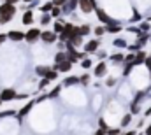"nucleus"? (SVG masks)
Returning a JSON list of instances; mask_svg holds the SVG:
<instances>
[{
  "label": "nucleus",
  "instance_id": "a19ab883",
  "mask_svg": "<svg viewBox=\"0 0 151 135\" xmlns=\"http://www.w3.org/2000/svg\"><path fill=\"white\" fill-rule=\"evenodd\" d=\"M12 18H14V16H11V14L0 16V27H2V25H5V23H9V21H12Z\"/></svg>",
  "mask_w": 151,
  "mask_h": 135
},
{
  "label": "nucleus",
  "instance_id": "cd10ccee",
  "mask_svg": "<svg viewBox=\"0 0 151 135\" xmlns=\"http://www.w3.org/2000/svg\"><path fill=\"white\" fill-rule=\"evenodd\" d=\"M79 65H81V68H83V70H86V68H93V60L86 56L84 60H81V62H79Z\"/></svg>",
  "mask_w": 151,
  "mask_h": 135
},
{
  "label": "nucleus",
  "instance_id": "9b49d317",
  "mask_svg": "<svg viewBox=\"0 0 151 135\" xmlns=\"http://www.w3.org/2000/svg\"><path fill=\"white\" fill-rule=\"evenodd\" d=\"M72 62H69V60H65V62H62V63H58V65H53V68L56 70V72H62V74H69L70 70H72Z\"/></svg>",
  "mask_w": 151,
  "mask_h": 135
},
{
  "label": "nucleus",
  "instance_id": "f03ea898",
  "mask_svg": "<svg viewBox=\"0 0 151 135\" xmlns=\"http://www.w3.org/2000/svg\"><path fill=\"white\" fill-rule=\"evenodd\" d=\"M100 44H102V40L95 37V39H91V40H86V42L83 44V51H84L86 55H93V53H97V51H99Z\"/></svg>",
  "mask_w": 151,
  "mask_h": 135
},
{
  "label": "nucleus",
  "instance_id": "a211bd4d",
  "mask_svg": "<svg viewBox=\"0 0 151 135\" xmlns=\"http://www.w3.org/2000/svg\"><path fill=\"white\" fill-rule=\"evenodd\" d=\"M51 21H53V18L49 12H40V18H39L40 27H47V25H51Z\"/></svg>",
  "mask_w": 151,
  "mask_h": 135
},
{
  "label": "nucleus",
  "instance_id": "6e6d98bb",
  "mask_svg": "<svg viewBox=\"0 0 151 135\" xmlns=\"http://www.w3.org/2000/svg\"><path fill=\"white\" fill-rule=\"evenodd\" d=\"M21 2H25V4H30V2H34V0H21Z\"/></svg>",
  "mask_w": 151,
  "mask_h": 135
},
{
  "label": "nucleus",
  "instance_id": "f257e3e1",
  "mask_svg": "<svg viewBox=\"0 0 151 135\" xmlns=\"http://www.w3.org/2000/svg\"><path fill=\"white\" fill-rule=\"evenodd\" d=\"M93 12H95L97 19L100 21V25H116V23H118V21H116V19H113V18H111V16H109L104 9H102V7H97Z\"/></svg>",
  "mask_w": 151,
  "mask_h": 135
},
{
  "label": "nucleus",
  "instance_id": "5fc2aeb1",
  "mask_svg": "<svg viewBox=\"0 0 151 135\" xmlns=\"http://www.w3.org/2000/svg\"><path fill=\"white\" fill-rule=\"evenodd\" d=\"M146 135H151V123L146 126Z\"/></svg>",
  "mask_w": 151,
  "mask_h": 135
},
{
  "label": "nucleus",
  "instance_id": "58836bf2",
  "mask_svg": "<svg viewBox=\"0 0 151 135\" xmlns=\"http://www.w3.org/2000/svg\"><path fill=\"white\" fill-rule=\"evenodd\" d=\"M9 116H16V111H14V109H9V111H0V118H9Z\"/></svg>",
  "mask_w": 151,
  "mask_h": 135
},
{
  "label": "nucleus",
  "instance_id": "c756f323",
  "mask_svg": "<svg viewBox=\"0 0 151 135\" xmlns=\"http://www.w3.org/2000/svg\"><path fill=\"white\" fill-rule=\"evenodd\" d=\"M91 34L95 35V37H97V39H100V37H102V35H106V27H104V25H100V27H95V28H93V32H91Z\"/></svg>",
  "mask_w": 151,
  "mask_h": 135
},
{
  "label": "nucleus",
  "instance_id": "7c9ffc66",
  "mask_svg": "<svg viewBox=\"0 0 151 135\" xmlns=\"http://www.w3.org/2000/svg\"><path fill=\"white\" fill-rule=\"evenodd\" d=\"M139 30H141L142 34H150V30H151L150 21H141V23H139Z\"/></svg>",
  "mask_w": 151,
  "mask_h": 135
},
{
  "label": "nucleus",
  "instance_id": "0eeeda50",
  "mask_svg": "<svg viewBox=\"0 0 151 135\" xmlns=\"http://www.w3.org/2000/svg\"><path fill=\"white\" fill-rule=\"evenodd\" d=\"M16 95H18V91L14 88H4L0 91V100H2V103L4 102H12L16 100Z\"/></svg>",
  "mask_w": 151,
  "mask_h": 135
},
{
  "label": "nucleus",
  "instance_id": "c9c22d12",
  "mask_svg": "<svg viewBox=\"0 0 151 135\" xmlns=\"http://www.w3.org/2000/svg\"><path fill=\"white\" fill-rule=\"evenodd\" d=\"M46 79H49L51 83H53V81H56V79H58V72L51 67V70H49V72H47V75H46Z\"/></svg>",
  "mask_w": 151,
  "mask_h": 135
},
{
  "label": "nucleus",
  "instance_id": "79ce46f5",
  "mask_svg": "<svg viewBox=\"0 0 151 135\" xmlns=\"http://www.w3.org/2000/svg\"><path fill=\"white\" fill-rule=\"evenodd\" d=\"M119 134H121V128H111V126H109V128L106 130V135H119Z\"/></svg>",
  "mask_w": 151,
  "mask_h": 135
},
{
  "label": "nucleus",
  "instance_id": "bb28decb",
  "mask_svg": "<svg viewBox=\"0 0 151 135\" xmlns=\"http://www.w3.org/2000/svg\"><path fill=\"white\" fill-rule=\"evenodd\" d=\"M90 81H91V75H90L88 72H83V74L79 75V84H83V86H88V84H90Z\"/></svg>",
  "mask_w": 151,
  "mask_h": 135
},
{
  "label": "nucleus",
  "instance_id": "6e6552de",
  "mask_svg": "<svg viewBox=\"0 0 151 135\" xmlns=\"http://www.w3.org/2000/svg\"><path fill=\"white\" fill-rule=\"evenodd\" d=\"M106 75H107V63L106 62H99L93 67V77L100 79V77H106Z\"/></svg>",
  "mask_w": 151,
  "mask_h": 135
},
{
  "label": "nucleus",
  "instance_id": "aec40b11",
  "mask_svg": "<svg viewBox=\"0 0 151 135\" xmlns=\"http://www.w3.org/2000/svg\"><path fill=\"white\" fill-rule=\"evenodd\" d=\"M148 95H150V91H148V90H141V91H137V93H135V97H134V100H132V103H141V102L144 100Z\"/></svg>",
  "mask_w": 151,
  "mask_h": 135
},
{
  "label": "nucleus",
  "instance_id": "393cba45",
  "mask_svg": "<svg viewBox=\"0 0 151 135\" xmlns=\"http://www.w3.org/2000/svg\"><path fill=\"white\" fill-rule=\"evenodd\" d=\"M49 70H51V67H47V65H37L35 67V74H37L39 77H46Z\"/></svg>",
  "mask_w": 151,
  "mask_h": 135
},
{
  "label": "nucleus",
  "instance_id": "ddd939ff",
  "mask_svg": "<svg viewBox=\"0 0 151 135\" xmlns=\"http://www.w3.org/2000/svg\"><path fill=\"white\" fill-rule=\"evenodd\" d=\"M146 56H148V53H146L144 49H139V51H135V56H134V65H144V62H146Z\"/></svg>",
  "mask_w": 151,
  "mask_h": 135
},
{
  "label": "nucleus",
  "instance_id": "49530a36",
  "mask_svg": "<svg viewBox=\"0 0 151 135\" xmlns=\"http://www.w3.org/2000/svg\"><path fill=\"white\" fill-rule=\"evenodd\" d=\"M144 65H146V68L151 72V55H148V56H146V62H144Z\"/></svg>",
  "mask_w": 151,
  "mask_h": 135
},
{
  "label": "nucleus",
  "instance_id": "423d86ee",
  "mask_svg": "<svg viewBox=\"0 0 151 135\" xmlns=\"http://www.w3.org/2000/svg\"><path fill=\"white\" fill-rule=\"evenodd\" d=\"M40 40L44 44H56L58 42V34H55L53 30H42L40 32Z\"/></svg>",
  "mask_w": 151,
  "mask_h": 135
},
{
  "label": "nucleus",
  "instance_id": "473e14b6",
  "mask_svg": "<svg viewBox=\"0 0 151 135\" xmlns=\"http://www.w3.org/2000/svg\"><path fill=\"white\" fill-rule=\"evenodd\" d=\"M49 84H51V81H49V79H46V77H40V81H39V91H42V90H46V88H47V86H49Z\"/></svg>",
  "mask_w": 151,
  "mask_h": 135
},
{
  "label": "nucleus",
  "instance_id": "5701e85b",
  "mask_svg": "<svg viewBox=\"0 0 151 135\" xmlns=\"http://www.w3.org/2000/svg\"><path fill=\"white\" fill-rule=\"evenodd\" d=\"M132 114L130 112H127L123 118H121V121H119V128H127V126H130V123H132Z\"/></svg>",
  "mask_w": 151,
  "mask_h": 135
},
{
  "label": "nucleus",
  "instance_id": "a878e982",
  "mask_svg": "<svg viewBox=\"0 0 151 135\" xmlns=\"http://www.w3.org/2000/svg\"><path fill=\"white\" fill-rule=\"evenodd\" d=\"M65 60H69L67 51H58V53L55 55V65H58V63H62V62H65Z\"/></svg>",
  "mask_w": 151,
  "mask_h": 135
},
{
  "label": "nucleus",
  "instance_id": "2f4dec72",
  "mask_svg": "<svg viewBox=\"0 0 151 135\" xmlns=\"http://www.w3.org/2000/svg\"><path fill=\"white\" fill-rule=\"evenodd\" d=\"M132 116H139L141 112V103H130V111H128Z\"/></svg>",
  "mask_w": 151,
  "mask_h": 135
},
{
  "label": "nucleus",
  "instance_id": "20e7f679",
  "mask_svg": "<svg viewBox=\"0 0 151 135\" xmlns=\"http://www.w3.org/2000/svg\"><path fill=\"white\" fill-rule=\"evenodd\" d=\"M77 9H79L83 14H91V12L97 9V2H95V0H79Z\"/></svg>",
  "mask_w": 151,
  "mask_h": 135
},
{
  "label": "nucleus",
  "instance_id": "37998d69",
  "mask_svg": "<svg viewBox=\"0 0 151 135\" xmlns=\"http://www.w3.org/2000/svg\"><path fill=\"white\" fill-rule=\"evenodd\" d=\"M99 128H100V130H107V128H109V125H107V121H106L104 118H99Z\"/></svg>",
  "mask_w": 151,
  "mask_h": 135
},
{
  "label": "nucleus",
  "instance_id": "4468645a",
  "mask_svg": "<svg viewBox=\"0 0 151 135\" xmlns=\"http://www.w3.org/2000/svg\"><path fill=\"white\" fill-rule=\"evenodd\" d=\"M76 84H79V75H67L62 81V86L63 88H70V86H76Z\"/></svg>",
  "mask_w": 151,
  "mask_h": 135
},
{
  "label": "nucleus",
  "instance_id": "ea45409f",
  "mask_svg": "<svg viewBox=\"0 0 151 135\" xmlns=\"http://www.w3.org/2000/svg\"><path fill=\"white\" fill-rule=\"evenodd\" d=\"M97 58H99L100 62H104V60L109 58V53H107V51H97Z\"/></svg>",
  "mask_w": 151,
  "mask_h": 135
},
{
  "label": "nucleus",
  "instance_id": "72a5a7b5",
  "mask_svg": "<svg viewBox=\"0 0 151 135\" xmlns=\"http://www.w3.org/2000/svg\"><path fill=\"white\" fill-rule=\"evenodd\" d=\"M125 65V68H123V77H128L130 74H132V70H134V63H123Z\"/></svg>",
  "mask_w": 151,
  "mask_h": 135
},
{
  "label": "nucleus",
  "instance_id": "7ed1b4c3",
  "mask_svg": "<svg viewBox=\"0 0 151 135\" xmlns=\"http://www.w3.org/2000/svg\"><path fill=\"white\" fill-rule=\"evenodd\" d=\"M40 28L39 27H30L27 32H25V40L28 42V44H35L37 40H40Z\"/></svg>",
  "mask_w": 151,
  "mask_h": 135
},
{
  "label": "nucleus",
  "instance_id": "c85d7f7f",
  "mask_svg": "<svg viewBox=\"0 0 151 135\" xmlns=\"http://www.w3.org/2000/svg\"><path fill=\"white\" fill-rule=\"evenodd\" d=\"M49 14H51V18H53V19H60V16H62V7L53 5V9L49 11Z\"/></svg>",
  "mask_w": 151,
  "mask_h": 135
},
{
  "label": "nucleus",
  "instance_id": "f704fd0d",
  "mask_svg": "<svg viewBox=\"0 0 151 135\" xmlns=\"http://www.w3.org/2000/svg\"><path fill=\"white\" fill-rule=\"evenodd\" d=\"M51 9H53V2H51V0H49V2H46V4H42V5L39 7V11H40V12H49Z\"/></svg>",
  "mask_w": 151,
  "mask_h": 135
},
{
  "label": "nucleus",
  "instance_id": "4c0bfd02",
  "mask_svg": "<svg viewBox=\"0 0 151 135\" xmlns=\"http://www.w3.org/2000/svg\"><path fill=\"white\" fill-rule=\"evenodd\" d=\"M116 83H118V81H116V77H106L104 86H106V88H114V86H116Z\"/></svg>",
  "mask_w": 151,
  "mask_h": 135
},
{
  "label": "nucleus",
  "instance_id": "3c124183",
  "mask_svg": "<svg viewBox=\"0 0 151 135\" xmlns=\"http://www.w3.org/2000/svg\"><path fill=\"white\" fill-rule=\"evenodd\" d=\"M150 116H151V107H148L146 112H144V118H150Z\"/></svg>",
  "mask_w": 151,
  "mask_h": 135
},
{
  "label": "nucleus",
  "instance_id": "39448f33",
  "mask_svg": "<svg viewBox=\"0 0 151 135\" xmlns=\"http://www.w3.org/2000/svg\"><path fill=\"white\" fill-rule=\"evenodd\" d=\"M34 107H35V98H34V100H28V102H27V103H25V105H23V107H21V109L16 112V118L21 121L23 118H27V116L32 112V109H34Z\"/></svg>",
  "mask_w": 151,
  "mask_h": 135
},
{
  "label": "nucleus",
  "instance_id": "052dcab7",
  "mask_svg": "<svg viewBox=\"0 0 151 135\" xmlns=\"http://www.w3.org/2000/svg\"><path fill=\"white\" fill-rule=\"evenodd\" d=\"M150 91H151V90H150Z\"/></svg>",
  "mask_w": 151,
  "mask_h": 135
},
{
  "label": "nucleus",
  "instance_id": "603ef678",
  "mask_svg": "<svg viewBox=\"0 0 151 135\" xmlns=\"http://www.w3.org/2000/svg\"><path fill=\"white\" fill-rule=\"evenodd\" d=\"M4 2H7V4H12V5H16L18 2H21V0H4Z\"/></svg>",
  "mask_w": 151,
  "mask_h": 135
},
{
  "label": "nucleus",
  "instance_id": "e433bc0d",
  "mask_svg": "<svg viewBox=\"0 0 151 135\" xmlns=\"http://www.w3.org/2000/svg\"><path fill=\"white\" fill-rule=\"evenodd\" d=\"M132 12H134V14H132V19H130V21H132V23H137V21L141 23V19H142V16H141V12H139L137 9H134Z\"/></svg>",
  "mask_w": 151,
  "mask_h": 135
},
{
  "label": "nucleus",
  "instance_id": "412c9836",
  "mask_svg": "<svg viewBox=\"0 0 151 135\" xmlns=\"http://www.w3.org/2000/svg\"><path fill=\"white\" fill-rule=\"evenodd\" d=\"M91 32H93V27H91V25H88V23H84V25H79V35H83V37H88Z\"/></svg>",
  "mask_w": 151,
  "mask_h": 135
},
{
  "label": "nucleus",
  "instance_id": "6ab92c4d",
  "mask_svg": "<svg viewBox=\"0 0 151 135\" xmlns=\"http://www.w3.org/2000/svg\"><path fill=\"white\" fill-rule=\"evenodd\" d=\"M107 60H111L113 63H123V62H125V53H121V51L113 53V55H109V58H107Z\"/></svg>",
  "mask_w": 151,
  "mask_h": 135
},
{
  "label": "nucleus",
  "instance_id": "f3484780",
  "mask_svg": "<svg viewBox=\"0 0 151 135\" xmlns=\"http://www.w3.org/2000/svg\"><path fill=\"white\" fill-rule=\"evenodd\" d=\"M104 27H106V34H114V35L121 34L125 30V27H121L119 23H116V25H104Z\"/></svg>",
  "mask_w": 151,
  "mask_h": 135
},
{
  "label": "nucleus",
  "instance_id": "13d9d810",
  "mask_svg": "<svg viewBox=\"0 0 151 135\" xmlns=\"http://www.w3.org/2000/svg\"><path fill=\"white\" fill-rule=\"evenodd\" d=\"M2 2H4V0H2Z\"/></svg>",
  "mask_w": 151,
  "mask_h": 135
},
{
  "label": "nucleus",
  "instance_id": "9d476101",
  "mask_svg": "<svg viewBox=\"0 0 151 135\" xmlns=\"http://www.w3.org/2000/svg\"><path fill=\"white\" fill-rule=\"evenodd\" d=\"M5 14L14 16V14H16V5L7 4V2H2V4H0V16H5Z\"/></svg>",
  "mask_w": 151,
  "mask_h": 135
},
{
  "label": "nucleus",
  "instance_id": "09e8293b",
  "mask_svg": "<svg viewBox=\"0 0 151 135\" xmlns=\"http://www.w3.org/2000/svg\"><path fill=\"white\" fill-rule=\"evenodd\" d=\"M121 135H137V130H127V132H123Z\"/></svg>",
  "mask_w": 151,
  "mask_h": 135
},
{
  "label": "nucleus",
  "instance_id": "f8f14e48",
  "mask_svg": "<svg viewBox=\"0 0 151 135\" xmlns=\"http://www.w3.org/2000/svg\"><path fill=\"white\" fill-rule=\"evenodd\" d=\"M34 11H25L23 12V16H21V23L25 25V27H32L34 25Z\"/></svg>",
  "mask_w": 151,
  "mask_h": 135
},
{
  "label": "nucleus",
  "instance_id": "4d7b16f0",
  "mask_svg": "<svg viewBox=\"0 0 151 135\" xmlns=\"http://www.w3.org/2000/svg\"><path fill=\"white\" fill-rule=\"evenodd\" d=\"M0 107H2V100H0Z\"/></svg>",
  "mask_w": 151,
  "mask_h": 135
},
{
  "label": "nucleus",
  "instance_id": "864d4df0",
  "mask_svg": "<svg viewBox=\"0 0 151 135\" xmlns=\"http://www.w3.org/2000/svg\"><path fill=\"white\" fill-rule=\"evenodd\" d=\"M95 135H106V130H100V128H99V130L95 132Z\"/></svg>",
  "mask_w": 151,
  "mask_h": 135
},
{
  "label": "nucleus",
  "instance_id": "c03bdc74",
  "mask_svg": "<svg viewBox=\"0 0 151 135\" xmlns=\"http://www.w3.org/2000/svg\"><path fill=\"white\" fill-rule=\"evenodd\" d=\"M53 2V5H56V7H63L65 4H67V0H51Z\"/></svg>",
  "mask_w": 151,
  "mask_h": 135
},
{
  "label": "nucleus",
  "instance_id": "de8ad7c7",
  "mask_svg": "<svg viewBox=\"0 0 151 135\" xmlns=\"http://www.w3.org/2000/svg\"><path fill=\"white\" fill-rule=\"evenodd\" d=\"M44 100H47V95H46V93H42L40 97H37V98H35V103H40V102H44Z\"/></svg>",
  "mask_w": 151,
  "mask_h": 135
},
{
  "label": "nucleus",
  "instance_id": "bf43d9fd",
  "mask_svg": "<svg viewBox=\"0 0 151 135\" xmlns=\"http://www.w3.org/2000/svg\"><path fill=\"white\" fill-rule=\"evenodd\" d=\"M119 135H121V134H119Z\"/></svg>",
  "mask_w": 151,
  "mask_h": 135
},
{
  "label": "nucleus",
  "instance_id": "2eb2a0df",
  "mask_svg": "<svg viewBox=\"0 0 151 135\" xmlns=\"http://www.w3.org/2000/svg\"><path fill=\"white\" fill-rule=\"evenodd\" d=\"M67 42H69L72 47L79 49V47H83V44H84V37H83V35H74V37H70Z\"/></svg>",
  "mask_w": 151,
  "mask_h": 135
},
{
  "label": "nucleus",
  "instance_id": "dca6fc26",
  "mask_svg": "<svg viewBox=\"0 0 151 135\" xmlns=\"http://www.w3.org/2000/svg\"><path fill=\"white\" fill-rule=\"evenodd\" d=\"M62 90H63V86L62 84H56V86H53L46 95H47V100H53V98H56V97H60V93H62Z\"/></svg>",
  "mask_w": 151,
  "mask_h": 135
},
{
  "label": "nucleus",
  "instance_id": "a18cd8bd",
  "mask_svg": "<svg viewBox=\"0 0 151 135\" xmlns=\"http://www.w3.org/2000/svg\"><path fill=\"white\" fill-rule=\"evenodd\" d=\"M28 97L30 95H27V93H18L16 95V100H28Z\"/></svg>",
  "mask_w": 151,
  "mask_h": 135
},
{
  "label": "nucleus",
  "instance_id": "1a4fd4ad",
  "mask_svg": "<svg viewBox=\"0 0 151 135\" xmlns=\"http://www.w3.org/2000/svg\"><path fill=\"white\" fill-rule=\"evenodd\" d=\"M7 40L21 42V40H25V32H21V30H9L7 32Z\"/></svg>",
  "mask_w": 151,
  "mask_h": 135
},
{
  "label": "nucleus",
  "instance_id": "8fccbe9b",
  "mask_svg": "<svg viewBox=\"0 0 151 135\" xmlns=\"http://www.w3.org/2000/svg\"><path fill=\"white\" fill-rule=\"evenodd\" d=\"M5 40H7V34H0V46H2Z\"/></svg>",
  "mask_w": 151,
  "mask_h": 135
},
{
  "label": "nucleus",
  "instance_id": "b1692460",
  "mask_svg": "<svg viewBox=\"0 0 151 135\" xmlns=\"http://www.w3.org/2000/svg\"><path fill=\"white\" fill-rule=\"evenodd\" d=\"M63 23H65L63 19H55V23H53V28H51V30H53L55 34L60 35L62 32H63Z\"/></svg>",
  "mask_w": 151,
  "mask_h": 135
},
{
  "label": "nucleus",
  "instance_id": "4be33fe9",
  "mask_svg": "<svg viewBox=\"0 0 151 135\" xmlns=\"http://www.w3.org/2000/svg\"><path fill=\"white\" fill-rule=\"evenodd\" d=\"M113 46H114V47H118V49H127L128 42H127L123 37H116V39L113 40Z\"/></svg>",
  "mask_w": 151,
  "mask_h": 135
}]
</instances>
